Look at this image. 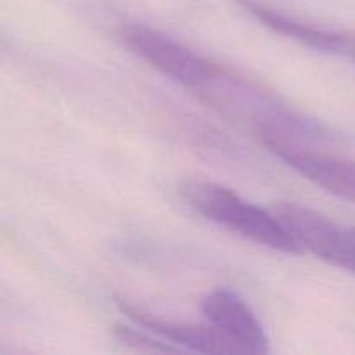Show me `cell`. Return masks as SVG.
<instances>
[{
	"mask_svg": "<svg viewBox=\"0 0 355 355\" xmlns=\"http://www.w3.org/2000/svg\"><path fill=\"white\" fill-rule=\"evenodd\" d=\"M180 196L193 210L234 234L255 241L257 245L283 253H302L304 248L293 238L277 215L243 200L229 187L205 180H186Z\"/></svg>",
	"mask_w": 355,
	"mask_h": 355,
	"instance_id": "1",
	"label": "cell"
},
{
	"mask_svg": "<svg viewBox=\"0 0 355 355\" xmlns=\"http://www.w3.org/2000/svg\"><path fill=\"white\" fill-rule=\"evenodd\" d=\"M118 37L132 54L198 96H201L225 69L224 66L194 52L182 42L148 24H123Z\"/></svg>",
	"mask_w": 355,
	"mask_h": 355,
	"instance_id": "2",
	"label": "cell"
},
{
	"mask_svg": "<svg viewBox=\"0 0 355 355\" xmlns=\"http://www.w3.org/2000/svg\"><path fill=\"white\" fill-rule=\"evenodd\" d=\"M274 214L300 246L318 259L355 274V225H343L298 203L281 201Z\"/></svg>",
	"mask_w": 355,
	"mask_h": 355,
	"instance_id": "3",
	"label": "cell"
},
{
	"mask_svg": "<svg viewBox=\"0 0 355 355\" xmlns=\"http://www.w3.org/2000/svg\"><path fill=\"white\" fill-rule=\"evenodd\" d=\"M284 165L328 193L355 203V162L312 151L302 142L279 137L260 139Z\"/></svg>",
	"mask_w": 355,
	"mask_h": 355,
	"instance_id": "4",
	"label": "cell"
},
{
	"mask_svg": "<svg viewBox=\"0 0 355 355\" xmlns=\"http://www.w3.org/2000/svg\"><path fill=\"white\" fill-rule=\"evenodd\" d=\"M201 312L208 324L234 342L243 354H267L269 338L250 305L229 288H217L201 298Z\"/></svg>",
	"mask_w": 355,
	"mask_h": 355,
	"instance_id": "5",
	"label": "cell"
},
{
	"mask_svg": "<svg viewBox=\"0 0 355 355\" xmlns=\"http://www.w3.org/2000/svg\"><path fill=\"white\" fill-rule=\"evenodd\" d=\"M238 3L274 33L284 35L305 47L322 52V54L336 55V58L355 62V33L309 24L297 17L288 16L281 10H276L274 7L257 2V0H238Z\"/></svg>",
	"mask_w": 355,
	"mask_h": 355,
	"instance_id": "6",
	"label": "cell"
},
{
	"mask_svg": "<svg viewBox=\"0 0 355 355\" xmlns=\"http://www.w3.org/2000/svg\"><path fill=\"white\" fill-rule=\"evenodd\" d=\"M116 307L132 322L153 331L158 338L166 340L180 350L200 354H243V350L234 342H231L211 324H191V322L158 318L153 312L144 311L125 298H116Z\"/></svg>",
	"mask_w": 355,
	"mask_h": 355,
	"instance_id": "7",
	"label": "cell"
},
{
	"mask_svg": "<svg viewBox=\"0 0 355 355\" xmlns=\"http://www.w3.org/2000/svg\"><path fill=\"white\" fill-rule=\"evenodd\" d=\"M114 336H116L121 343H125V345L134 347V349L139 350H146V352H182L179 347L172 345V343L166 342V340H155L151 338V336L146 335V333L137 331V329L134 328H128V326H116Z\"/></svg>",
	"mask_w": 355,
	"mask_h": 355,
	"instance_id": "8",
	"label": "cell"
}]
</instances>
